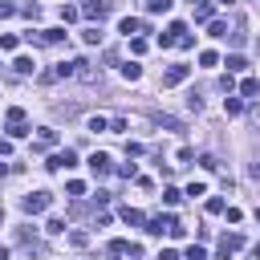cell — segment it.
I'll return each mask as SVG.
<instances>
[{"instance_id":"cell-1","label":"cell","mask_w":260,"mask_h":260,"mask_svg":"<svg viewBox=\"0 0 260 260\" xmlns=\"http://www.w3.org/2000/svg\"><path fill=\"white\" fill-rule=\"evenodd\" d=\"M4 130H8V138H24V134H28V122H24V110H20V106H12V110H8Z\"/></svg>"},{"instance_id":"cell-2","label":"cell","mask_w":260,"mask_h":260,"mask_svg":"<svg viewBox=\"0 0 260 260\" xmlns=\"http://www.w3.org/2000/svg\"><path fill=\"white\" fill-rule=\"evenodd\" d=\"M110 12H114V0H85V4H81V16H89V20H98V24H102Z\"/></svg>"},{"instance_id":"cell-3","label":"cell","mask_w":260,"mask_h":260,"mask_svg":"<svg viewBox=\"0 0 260 260\" xmlns=\"http://www.w3.org/2000/svg\"><path fill=\"white\" fill-rule=\"evenodd\" d=\"M49 203H53V195H49V191H32V195H24V199H20V207H24L28 215H41Z\"/></svg>"},{"instance_id":"cell-4","label":"cell","mask_w":260,"mask_h":260,"mask_svg":"<svg viewBox=\"0 0 260 260\" xmlns=\"http://www.w3.org/2000/svg\"><path fill=\"white\" fill-rule=\"evenodd\" d=\"M171 228H179V219H175L171 211H167V215H150V219H146V232H150V236H171Z\"/></svg>"},{"instance_id":"cell-5","label":"cell","mask_w":260,"mask_h":260,"mask_svg":"<svg viewBox=\"0 0 260 260\" xmlns=\"http://www.w3.org/2000/svg\"><path fill=\"white\" fill-rule=\"evenodd\" d=\"M49 171H69V167H77V154L65 146V150H57V154H49V162H45Z\"/></svg>"},{"instance_id":"cell-6","label":"cell","mask_w":260,"mask_h":260,"mask_svg":"<svg viewBox=\"0 0 260 260\" xmlns=\"http://www.w3.org/2000/svg\"><path fill=\"white\" fill-rule=\"evenodd\" d=\"M240 248H244V236H240V232L219 236V260H232V252H240Z\"/></svg>"},{"instance_id":"cell-7","label":"cell","mask_w":260,"mask_h":260,"mask_svg":"<svg viewBox=\"0 0 260 260\" xmlns=\"http://www.w3.org/2000/svg\"><path fill=\"white\" fill-rule=\"evenodd\" d=\"M187 32V24L183 20H175V24H167V32H158V49H171V45H179V37Z\"/></svg>"},{"instance_id":"cell-8","label":"cell","mask_w":260,"mask_h":260,"mask_svg":"<svg viewBox=\"0 0 260 260\" xmlns=\"http://www.w3.org/2000/svg\"><path fill=\"white\" fill-rule=\"evenodd\" d=\"M187 73H191V65H171V69H162V85H167V89H171V85H183Z\"/></svg>"},{"instance_id":"cell-9","label":"cell","mask_w":260,"mask_h":260,"mask_svg":"<svg viewBox=\"0 0 260 260\" xmlns=\"http://www.w3.org/2000/svg\"><path fill=\"white\" fill-rule=\"evenodd\" d=\"M89 171L102 179V175H110V154H102V150H93L89 154Z\"/></svg>"},{"instance_id":"cell-10","label":"cell","mask_w":260,"mask_h":260,"mask_svg":"<svg viewBox=\"0 0 260 260\" xmlns=\"http://www.w3.org/2000/svg\"><path fill=\"white\" fill-rule=\"evenodd\" d=\"M195 20H199V24L215 20V4H211V0H199V4H195Z\"/></svg>"},{"instance_id":"cell-11","label":"cell","mask_w":260,"mask_h":260,"mask_svg":"<svg viewBox=\"0 0 260 260\" xmlns=\"http://www.w3.org/2000/svg\"><path fill=\"white\" fill-rule=\"evenodd\" d=\"M77 77H81V81H102V69H93L89 61H81V57H77Z\"/></svg>"},{"instance_id":"cell-12","label":"cell","mask_w":260,"mask_h":260,"mask_svg":"<svg viewBox=\"0 0 260 260\" xmlns=\"http://www.w3.org/2000/svg\"><path fill=\"white\" fill-rule=\"evenodd\" d=\"M118 28H122L126 37H134V32H146V24H142L138 16H122V24H118Z\"/></svg>"},{"instance_id":"cell-13","label":"cell","mask_w":260,"mask_h":260,"mask_svg":"<svg viewBox=\"0 0 260 260\" xmlns=\"http://www.w3.org/2000/svg\"><path fill=\"white\" fill-rule=\"evenodd\" d=\"M53 142H57V130H53V126H41V138H37L32 150H45V146H53Z\"/></svg>"},{"instance_id":"cell-14","label":"cell","mask_w":260,"mask_h":260,"mask_svg":"<svg viewBox=\"0 0 260 260\" xmlns=\"http://www.w3.org/2000/svg\"><path fill=\"white\" fill-rule=\"evenodd\" d=\"M12 69H16L20 77H28V73L37 69V61H32V57H16V61H12Z\"/></svg>"},{"instance_id":"cell-15","label":"cell","mask_w":260,"mask_h":260,"mask_svg":"<svg viewBox=\"0 0 260 260\" xmlns=\"http://www.w3.org/2000/svg\"><path fill=\"white\" fill-rule=\"evenodd\" d=\"M126 256V240H110V248H106V260H122Z\"/></svg>"},{"instance_id":"cell-16","label":"cell","mask_w":260,"mask_h":260,"mask_svg":"<svg viewBox=\"0 0 260 260\" xmlns=\"http://www.w3.org/2000/svg\"><path fill=\"white\" fill-rule=\"evenodd\" d=\"M223 65H228V73H244V69H248V61H244L240 53H232V57H228Z\"/></svg>"},{"instance_id":"cell-17","label":"cell","mask_w":260,"mask_h":260,"mask_svg":"<svg viewBox=\"0 0 260 260\" xmlns=\"http://www.w3.org/2000/svg\"><path fill=\"white\" fill-rule=\"evenodd\" d=\"M122 77H126V81H138V77H142V65H138V61H126V65H122Z\"/></svg>"},{"instance_id":"cell-18","label":"cell","mask_w":260,"mask_h":260,"mask_svg":"<svg viewBox=\"0 0 260 260\" xmlns=\"http://www.w3.org/2000/svg\"><path fill=\"white\" fill-rule=\"evenodd\" d=\"M240 93H244V98H256V93H260V81H256V77H244Z\"/></svg>"},{"instance_id":"cell-19","label":"cell","mask_w":260,"mask_h":260,"mask_svg":"<svg viewBox=\"0 0 260 260\" xmlns=\"http://www.w3.org/2000/svg\"><path fill=\"white\" fill-rule=\"evenodd\" d=\"M85 130H93V134H98V130H110V122H106L102 114H93V118H85Z\"/></svg>"},{"instance_id":"cell-20","label":"cell","mask_w":260,"mask_h":260,"mask_svg":"<svg viewBox=\"0 0 260 260\" xmlns=\"http://www.w3.org/2000/svg\"><path fill=\"white\" fill-rule=\"evenodd\" d=\"M65 195L81 199V195H85V183H81V179H69V183H65Z\"/></svg>"},{"instance_id":"cell-21","label":"cell","mask_w":260,"mask_h":260,"mask_svg":"<svg viewBox=\"0 0 260 260\" xmlns=\"http://www.w3.org/2000/svg\"><path fill=\"white\" fill-rule=\"evenodd\" d=\"M122 219H126V223H146V215H142L138 207H122Z\"/></svg>"},{"instance_id":"cell-22","label":"cell","mask_w":260,"mask_h":260,"mask_svg":"<svg viewBox=\"0 0 260 260\" xmlns=\"http://www.w3.org/2000/svg\"><path fill=\"white\" fill-rule=\"evenodd\" d=\"M81 16V8H73V4H61V24H69V20H77Z\"/></svg>"},{"instance_id":"cell-23","label":"cell","mask_w":260,"mask_h":260,"mask_svg":"<svg viewBox=\"0 0 260 260\" xmlns=\"http://www.w3.org/2000/svg\"><path fill=\"white\" fill-rule=\"evenodd\" d=\"M81 37H85V45H102V28H98V24H89Z\"/></svg>"},{"instance_id":"cell-24","label":"cell","mask_w":260,"mask_h":260,"mask_svg":"<svg viewBox=\"0 0 260 260\" xmlns=\"http://www.w3.org/2000/svg\"><path fill=\"white\" fill-rule=\"evenodd\" d=\"M240 110H244V102H240V98H232V93H228V98H223V114H240Z\"/></svg>"},{"instance_id":"cell-25","label":"cell","mask_w":260,"mask_h":260,"mask_svg":"<svg viewBox=\"0 0 260 260\" xmlns=\"http://www.w3.org/2000/svg\"><path fill=\"white\" fill-rule=\"evenodd\" d=\"M45 232H49V236H61V232H65V219H61V215H53V219L45 223Z\"/></svg>"},{"instance_id":"cell-26","label":"cell","mask_w":260,"mask_h":260,"mask_svg":"<svg viewBox=\"0 0 260 260\" xmlns=\"http://www.w3.org/2000/svg\"><path fill=\"white\" fill-rule=\"evenodd\" d=\"M175 0H146V12H171Z\"/></svg>"},{"instance_id":"cell-27","label":"cell","mask_w":260,"mask_h":260,"mask_svg":"<svg viewBox=\"0 0 260 260\" xmlns=\"http://www.w3.org/2000/svg\"><path fill=\"white\" fill-rule=\"evenodd\" d=\"M207 28H211V37H228V20H207Z\"/></svg>"},{"instance_id":"cell-28","label":"cell","mask_w":260,"mask_h":260,"mask_svg":"<svg viewBox=\"0 0 260 260\" xmlns=\"http://www.w3.org/2000/svg\"><path fill=\"white\" fill-rule=\"evenodd\" d=\"M199 65H207V69H211V65H219V53H211V49H203V53H199Z\"/></svg>"},{"instance_id":"cell-29","label":"cell","mask_w":260,"mask_h":260,"mask_svg":"<svg viewBox=\"0 0 260 260\" xmlns=\"http://www.w3.org/2000/svg\"><path fill=\"white\" fill-rule=\"evenodd\" d=\"M183 260H207V252H203V248H199V244H191V248H187V252H183Z\"/></svg>"},{"instance_id":"cell-30","label":"cell","mask_w":260,"mask_h":260,"mask_svg":"<svg viewBox=\"0 0 260 260\" xmlns=\"http://www.w3.org/2000/svg\"><path fill=\"white\" fill-rule=\"evenodd\" d=\"M12 49H16V37L4 32V37H0V53H12Z\"/></svg>"},{"instance_id":"cell-31","label":"cell","mask_w":260,"mask_h":260,"mask_svg":"<svg viewBox=\"0 0 260 260\" xmlns=\"http://www.w3.org/2000/svg\"><path fill=\"white\" fill-rule=\"evenodd\" d=\"M118 175H122V179H138V167H134V162H122Z\"/></svg>"},{"instance_id":"cell-32","label":"cell","mask_w":260,"mask_h":260,"mask_svg":"<svg viewBox=\"0 0 260 260\" xmlns=\"http://www.w3.org/2000/svg\"><path fill=\"white\" fill-rule=\"evenodd\" d=\"M183 195H191V199H199V195H207V187H203V183H187V191H183Z\"/></svg>"},{"instance_id":"cell-33","label":"cell","mask_w":260,"mask_h":260,"mask_svg":"<svg viewBox=\"0 0 260 260\" xmlns=\"http://www.w3.org/2000/svg\"><path fill=\"white\" fill-rule=\"evenodd\" d=\"M69 244H73V248H85L89 236H85V232H69Z\"/></svg>"},{"instance_id":"cell-34","label":"cell","mask_w":260,"mask_h":260,"mask_svg":"<svg viewBox=\"0 0 260 260\" xmlns=\"http://www.w3.org/2000/svg\"><path fill=\"white\" fill-rule=\"evenodd\" d=\"M20 12H24L28 20H37V16H41V4H20Z\"/></svg>"},{"instance_id":"cell-35","label":"cell","mask_w":260,"mask_h":260,"mask_svg":"<svg viewBox=\"0 0 260 260\" xmlns=\"http://www.w3.org/2000/svg\"><path fill=\"white\" fill-rule=\"evenodd\" d=\"M187 106H191V110H203V98H199V89H191V93H187Z\"/></svg>"},{"instance_id":"cell-36","label":"cell","mask_w":260,"mask_h":260,"mask_svg":"<svg viewBox=\"0 0 260 260\" xmlns=\"http://www.w3.org/2000/svg\"><path fill=\"white\" fill-rule=\"evenodd\" d=\"M126 130H130L126 118H114V122H110V134H126Z\"/></svg>"},{"instance_id":"cell-37","label":"cell","mask_w":260,"mask_h":260,"mask_svg":"<svg viewBox=\"0 0 260 260\" xmlns=\"http://www.w3.org/2000/svg\"><path fill=\"white\" fill-rule=\"evenodd\" d=\"M162 203H167V207H175V203H179V191H175V187H167V191H162Z\"/></svg>"},{"instance_id":"cell-38","label":"cell","mask_w":260,"mask_h":260,"mask_svg":"<svg viewBox=\"0 0 260 260\" xmlns=\"http://www.w3.org/2000/svg\"><path fill=\"white\" fill-rule=\"evenodd\" d=\"M199 162H203V171H215V167H219V158H215V154H203Z\"/></svg>"},{"instance_id":"cell-39","label":"cell","mask_w":260,"mask_h":260,"mask_svg":"<svg viewBox=\"0 0 260 260\" xmlns=\"http://www.w3.org/2000/svg\"><path fill=\"white\" fill-rule=\"evenodd\" d=\"M158 260H183V256H179L175 248H162V252H158Z\"/></svg>"},{"instance_id":"cell-40","label":"cell","mask_w":260,"mask_h":260,"mask_svg":"<svg viewBox=\"0 0 260 260\" xmlns=\"http://www.w3.org/2000/svg\"><path fill=\"white\" fill-rule=\"evenodd\" d=\"M16 12V4H8V0H0V16H12Z\"/></svg>"},{"instance_id":"cell-41","label":"cell","mask_w":260,"mask_h":260,"mask_svg":"<svg viewBox=\"0 0 260 260\" xmlns=\"http://www.w3.org/2000/svg\"><path fill=\"white\" fill-rule=\"evenodd\" d=\"M0 154H12V142L8 138H0Z\"/></svg>"},{"instance_id":"cell-42","label":"cell","mask_w":260,"mask_h":260,"mask_svg":"<svg viewBox=\"0 0 260 260\" xmlns=\"http://www.w3.org/2000/svg\"><path fill=\"white\" fill-rule=\"evenodd\" d=\"M252 122H256V126H260V106H256V110H252Z\"/></svg>"},{"instance_id":"cell-43","label":"cell","mask_w":260,"mask_h":260,"mask_svg":"<svg viewBox=\"0 0 260 260\" xmlns=\"http://www.w3.org/2000/svg\"><path fill=\"white\" fill-rule=\"evenodd\" d=\"M0 260H8V248H0Z\"/></svg>"},{"instance_id":"cell-44","label":"cell","mask_w":260,"mask_h":260,"mask_svg":"<svg viewBox=\"0 0 260 260\" xmlns=\"http://www.w3.org/2000/svg\"><path fill=\"white\" fill-rule=\"evenodd\" d=\"M252 256H256V260H260V244H256V248H252Z\"/></svg>"},{"instance_id":"cell-45","label":"cell","mask_w":260,"mask_h":260,"mask_svg":"<svg viewBox=\"0 0 260 260\" xmlns=\"http://www.w3.org/2000/svg\"><path fill=\"white\" fill-rule=\"evenodd\" d=\"M0 223H4V211H0Z\"/></svg>"},{"instance_id":"cell-46","label":"cell","mask_w":260,"mask_h":260,"mask_svg":"<svg viewBox=\"0 0 260 260\" xmlns=\"http://www.w3.org/2000/svg\"><path fill=\"white\" fill-rule=\"evenodd\" d=\"M219 4H232V0H219Z\"/></svg>"}]
</instances>
